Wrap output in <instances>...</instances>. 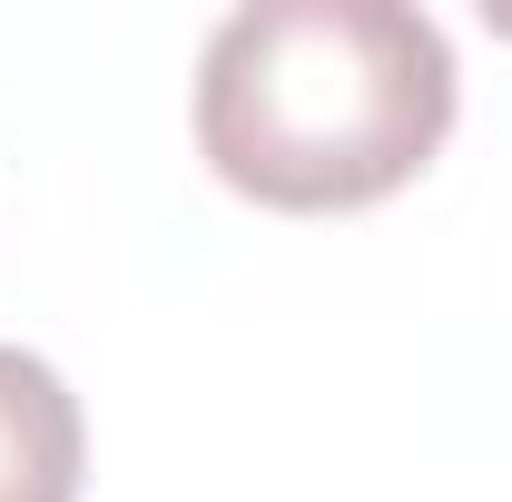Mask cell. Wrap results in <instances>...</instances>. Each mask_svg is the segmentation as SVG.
Wrapping results in <instances>:
<instances>
[{"label": "cell", "instance_id": "obj_1", "mask_svg": "<svg viewBox=\"0 0 512 502\" xmlns=\"http://www.w3.org/2000/svg\"><path fill=\"white\" fill-rule=\"evenodd\" d=\"M444 128L453 40L404 0H256L197 50V158L286 217L394 197Z\"/></svg>", "mask_w": 512, "mask_h": 502}, {"label": "cell", "instance_id": "obj_2", "mask_svg": "<svg viewBox=\"0 0 512 502\" xmlns=\"http://www.w3.org/2000/svg\"><path fill=\"white\" fill-rule=\"evenodd\" d=\"M79 473H89L79 394L30 345H0V502H79Z\"/></svg>", "mask_w": 512, "mask_h": 502}]
</instances>
